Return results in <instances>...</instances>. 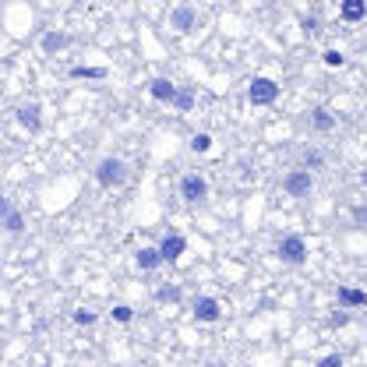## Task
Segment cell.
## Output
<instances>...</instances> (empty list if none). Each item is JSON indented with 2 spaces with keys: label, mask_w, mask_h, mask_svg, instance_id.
Returning a JSON list of instances; mask_svg holds the SVG:
<instances>
[{
  "label": "cell",
  "mask_w": 367,
  "mask_h": 367,
  "mask_svg": "<svg viewBox=\"0 0 367 367\" xmlns=\"http://www.w3.org/2000/svg\"><path fill=\"white\" fill-rule=\"evenodd\" d=\"M127 177H131V166H127V159H120V156H103V159L92 166V180H96L103 191L124 187Z\"/></svg>",
  "instance_id": "6da1fadb"
},
{
  "label": "cell",
  "mask_w": 367,
  "mask_h": 367,
  "mask_svg": "<svg viewBox=\"0 0 367 367\" xmlns=\"http://www.w3.org/2000/svg\"><path fill=\"white\" fill-rule=\"evenodd\" d=\"M177 194H180L187 205H201V201H209V194H212L209 177H205V173H198V170L184 173V177H180V184H177Z\"/></svg>",
  "instance_id": "7a4b0ae2"
},
{
  "label": "cell",
  "mask_w": 367,
  "mask_h": 367,
  "mask_svg": "<svg viewBox=\"0 0 367 367\" xmlns=\"http://www.w3.org/2000/svg\"><path fill=\"white\" fill-rule=\"evenodd\" d=\"M279 92H282V85H279L275 78L258 75V78H251V85H247V103H251V106H272V103H279Z\"/></svg>",
  "instance_id": "3957f363"
},
{
  "label": "cell",
  "mask_w": 367,
  "mask_h": 367,
  "mask_svg": "<svg viewBox=\"0 0 367 367\" xmlns=\"http://www.w3.org/2000/svg\"><path fill=\"white\" fill-rule=\"evenodd\" d=\"M314 191V173L304 170V166H293L282 173V194L286 198H311Z\"/></svg>",
  "instance_id": "277c9868"
},
{
  "label": "cell",
  "mask_w": 367,
  "mask_h": 367,
  "mask_svg": "<svg viewBox=\"0 0 367 367\" xmlns=\"http://www.w3.org/2000/svg\"><path fill=\"white\" fill-rule=\"evenodd\" d=\"M275 254H279V261H282V265H304L311 251H307V240H304L300 233H286V237H279Z\"/></svg>",
  "instance_id": "5b68a950"
},
{
  "label": "cell",
  "mask_w": 367,
  "mask_h": 367,
  "mask_svg": "<svg viewBox=\"0 0 367 367\" xmlns=\"http://www.w3.org/2000/svg\"><path fill=\"white\" fill-rule=\"evenodd\" d=\"M170 29L177 32V36H191L198 25H201V15H198V8L194 4H177L173 11H170Z\"/></svg>",
  "instance_id": "8992f818"
},
{
  "label": "cell",
  "mask_w": 367,
  "mask_h": 367,
  "mask_svg": "<svg viewBox=\"0 0 367 367\" xmlns=\"http://www.w3.org/2000/svg\"><path fill=\"white\" fill-rule=\"evenodd\" d=\"M223 300L219 297H209V293H201V297H194V304H191V314H194V321H201V325H216L219 318H223Z\"/></svg>",
  "instance_id": "52a82bcc"
},
{
  "label": "cell",
  "mask_w": 367,
  "mask_h": 367,
  "mask_svg": "<svg viewBox=\"0 0 367 367\" xmlns=\"http://www.w3.org/2000/svg\"><path fill=\"white\" fill-rule=\"evenodd\" d=\"M156 247H159V254H163V265H173V261H180V258L187 254V237L177 233V230H170V233H163V240H159Z\"/></svg>",
  "instance_id": "ba28073f"
},
{
  "label": "cell",
  "mask_w": 367,
  "mask_h": 367,
  "mask_svg": "<svg viewBox=\"0 0 367 367\" xmlns=\"http://www.w3.org/2000/svg\"><path fill=\"white\" fill-rule=\"evenodd\" d=\"M15 120L29 135H39L43 131V106L39 103H22V106H15Z\"/></svg>",
  "instance_id": "9c48e42d"
},
{
  "label": "cell",
  "mask_w": 367,
  "mask_h": 367,
  "mask_svg": "<svg viewBox=\"0 0 367 367\" xmlns=\"http://www.w3.org/2000/svg\"><path fill=\"white\" fill-rule=\"evenodd\" d=\"M177 92H180V85H177L173 78H152V82H149V99H156V103H163V106H173Z\"/></svg>",
  "instance_id": "30bf717a"
},
{
  "label": "cell",
  "mask_w": 367,
  "mask_h": 367,
  "mask_svg": "<svg viewBox=\"0 0 367 367\" xmlns=\"http://www.w3.org/2000/svg\"><path fill=\"white\" fill-rule=\"evenodd\" d=\"M68 46H71V36L61 32V29H46V32L39 36V50H43L46 57H57V54H64Z\"/></svg>",
  "instance_id": "8fae6325"
},
{
  "label": "cell",
  "mask_w": 367,
  "mask_h": 367,
  "mask_svg": "<svg viewBox=\"0 0 367 367\" xmlns=\"http://www.w3.org/2000/svg\"><path fill=\"white\" fill-rule=\"evenodd\" d=\"M135 265H138V272H156V268H163L159 247H156V244H142V247L135 251Z\"/></svg>",
  "instance_id": "7c38bea8"
},
{
  "label": "cell",
  "mask_w": 367,
  "mask_h": 367,
  "mask_svg": "<svg viewBox=\"0 0 367 367\" xmlns=\"http://www.w3.org/2000/svg\"><path fill=\"white\" fill-rule=\"evenodd\" d=\"M335 300H339L342 311H356V307H367V290H360V286H339Z\"/></svg>",
  "instance_id": "4fadbf2b"
},
{
  "label": "cell",
  "mask_w": 367,
  "mask_h": 367,
  "mask_svg": "<svg viewBox=\"0 0 367 367\" xmlns=\"http://www.w3.org/2000/svg\"><path fill=\"white\" fill-rule=\"evenodd\" d=\"M339 18L349 22V25L363 22L367 18V0H342V4H339Z\"/></svg>",
  "instance_id": "5bb4252c"
},
{
  "label": "cell",
  "mask_w": 367,
  "mask_h": 367,
  "mask_svg": "<svg viewBox=\"0 0 367 367\" xmlns=\"http://www.w3.org/2000/svg\"><path fill=\"white\" fill-rule=\"evenodd\" d=\"M25 226H29V223H25V212H22L18 205H15L4 219H0V230H4L8 237H22V233H25Z\"/></svg>",
  "instance_id": "9a60e30c"
},
{
  "label": "cell",
  "mask_w": 367,
  "mask_h": 367,
  "mask_svg": "<svg viewBox=\"0 0 367 367\" xmlns=\"http://www.w3.org/2000/svg\"><path fill=\"white\" fill-rule=\"evenodd\" d=\"M311 127H314L318 135L335 131V113H332L328 106H314V110H311Z\"/></svg>",
  "instance_id": "2e32d148"
},
{
  "label": "cell",
  "mask_w": 367,
  "mask_h": 367,
  "mask_svg": "<svg viewBox=\"0 0 367 367\" xmlns=\"http://www.w3.org/2000/svg\"><path fill=\"white\" fill-rule=\"evenodd\" d=\"M106 75H110L106 68H89V64H75V68H71V78H78V82H82V78H85V82H103Z\"/></svg>",
  "instance_id": "e0dca14e"
},
{
  "label": "cell",
  "mask_w": 367,
  "mask_h": 367,
  "mask_svg": "<svg viewBox=\"0 0 367 367\" xmlns=\"http://www.w3.org/2000/svg\"><path fill=\"white\" fill-rule=\"evenodd\" d=\"M173 110H177V113H191V110H194V89H191V85H180V92H177V99H173Z\"/></svg>",
  "instance_id": "ac0fdd59"
},
{
  "label": "cell",
  "mask_w": 367,
  "mask_h": 367,
  "mask_svg": "<svg viewBox=\"0 0 367 367\" xmlns=\"http://www.w3.org/2000/svg\"><path fill=\"white\" fill-rule=\"evenodd\" d=\"M212 142H216V138H212L209 131H198V135H191V142H187V149H191L194 156H205V152L212 149Z\"/></svg>",
  "instance_id": "d6986e66"
},
{
  "label": "cell",
  "mask_w": 367,
  "mask_h": 367,
  "mask_svg": "<svg viewBox=\"0 0 367 367\" xmlns=\"http://www.w3.org/2000/svg\"><path fill=\"white\" fill-rule=\"evenodd\" d=\"M71 321L82 325V328H92V325L99 321V311H92V307H75V311H71Z\"/></svg>",
  "instance_id": "ffe728a7"
},
{
  "label": "cell",
  "mask_w": 367,
  "mask_h": 367,
  "mask_svg": "<svg viewBox=\"0 0 367 367\" xmlns=\"http://www.w3.org/2000/svg\"><path fill=\"white\" fill-rule=\"evenodd\" d=\"M180 297H184V293H180V286H173V282H163V286L156 290V300H159V304H180Z\"/></svg>",
  "instance_id": "44dd1931"
},
{
  "label": "cell",
  "mask_w": 367,
  "mask_h": 367,
  "mask_svg": "<svg viewBox=\"0 0 367 367\" xmlns=\"http://www.w3.org/2000/svg\"><path fill=\"white\" fill-rule=\"evenodd\" d=\"M110 318H113L117 325H131V321H135V307H131V304H113Z\"/></svg>",
  "instance_id": "7402d4cb"
},
{
  "label": "cell",
  "mask_w": 367,
  "mask_h": 367,
  "mask_svg": "<svg viewBox=\"0 0 367 367\" xmlns=\"http://www.w3.org/2000/svg\"><path fill=\"white\" fill-rule=\"evenodd\" d=\"M321 64H325V68H342V64H346V54L332 46V50H325V54H321Z\"/></svg>",
  "instance_id": "603a6c76"
},
{
  "label": "cell",
  "mask_w": 367,
  "mask_h": 367,
  "mask_svg": "<svg viewBox=\"0 0 367 367\" xmlns=\"http://www.w3.org/2000/svg\"><path fill=\"white\" fill-rule=\"evenodd\" d=\"M325 166V159H321V152H304V170H321Z\"/></svg>",
  "instance_id": "cb8c5ba5"
},
{
  "label": "cell",
  "mask_w": 367,
  "mask_h": 367,
  "mask_svg": "<svg viewBox=\"0 0 367 367\" xmlns=\"http://www.w3.org/2000/svg\"><path fill=\"white\" fill-rule=\"evenodd\" d=\"M318 367H346V356H342V353H325V356L318 360Z\"/></svg>",
  "instance_id": "d4e9b609"
},
{
  "label": "cell",
  "mask_w": 367,
  "mask_h": 367,
  "mask_svg": "<svg viewBox=\"0 0 367 367\" xmlns=\"http://www.w3.org/2000/svg\"><path fill=\"white\" fill-rule=\"evenodd\" d=\"M328 325H332V328H346V325H349V311H342V307H339V311L328 318Z\"/></svg>",
  "instance_id": "484cf974"
},
{
  "label": "cell",
  "mask_w": 367,
  "mask_h": 367,
  "mask_svg": "<svg viewBox=\"0 0 367 367\" xmlns=\"http://www.w3.org/2000/svg\"><path fill=\"white\" fill-rule=\"evenodd\" d=\"M304 36H318V18H304Z\"/></svg>",
  "instance_id": "4316f807"
},
{
  "label": "cell",
  "mask_w": 367,
  "mask_h": 367,
  "mask_svg": "<svg viewBox=\"0 0 367 367\" xmlns=\"http://www.w3.org/2000/svg\"><path fill=\"white\" fill-rule=\"evenodd\" d=\"M11 209H15V205H11V198H4V194H0V219H4Z\"/></svg>",
  "instance_id": "83f0119b"
},
{
  "label": "cell",
  "mask_w": 367,
  "mask_h": 367,
  "mask_svg": "<svg viewBox=\"0 0 367 367\" xmlns=\"http://www.w3.org/2000/svg\"><path fill=\"white\" fill-rule=\"evenodd\" d=\"M360 184H363V187H367V170H360Z\"/></svg>",
  "instance_id": "f1b7e54d"
},
{
  "label": "cell",
  "mask_w": 367,
  "mask_h": 367,
  "mask_svg": "<svg viewBox=\"0 0 367 367\" xmlns=\"http://www.w3.org/2000/svg\"><path fill=\"white\" fill-rule=\"evenodd\" d=\"M39 367H54V363H39Z\"/></svg>",
  "instance_id": "f546056e"
}]
</instances>
